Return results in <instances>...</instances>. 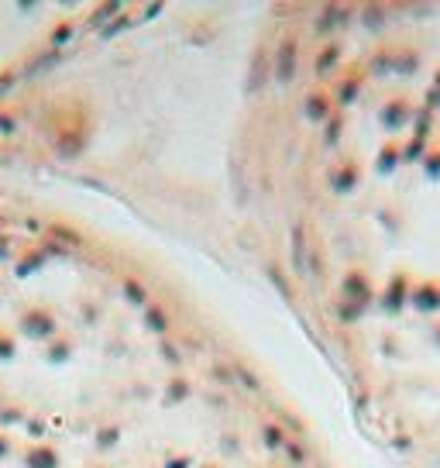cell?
Returning a JSON list of instances; mask_svg holds the SVG:
<instances>
[{
	"label": "cell",
	"mask_w": 440,
	"mask_h": 468,
	"mask_svg": "<svg viewBox=\"0 0 440 468\" xmlns=\"http://www.w3.org/2000/svg\"><path fill=\"white\" fill-rule=\"evenodd\" d=\"M0 468L348 465L173 269L0 190Z\"/></svg>",
	"instance_id": "7a4b0ae2"
},
{
	"label": "cell",
	"mask_w": 440,
	"mask_h": 468,
	"mask_svg": "<svg viewBox=\"0 0 440 468\" xmlns=\"http://www.w3.org/2000/svg\"><path fill=\"white\" fill-rule=\"evenodd\" d=\"M220 87L227 234L365 427L440 468V4H293Z\"/></svg>",
	"instance_id": "6da1fadb"
}]
</instances>
